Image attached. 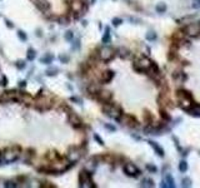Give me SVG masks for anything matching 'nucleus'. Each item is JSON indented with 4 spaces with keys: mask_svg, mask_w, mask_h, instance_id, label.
Returning a JSON list of instances; mask_svg holds the SVG:
<instances>
[{
    "mask_svg": "<svg viewBox=\"0 0 200 188\" xmlns=\"http://www.w3.org/2000/svg\"><path fill=\"white\" fill-rule=\"evenodd\" d=\"M71 100H73V102H76V103H81V99L80 98H78V97H71Z\"/></svg>",
    "mask_w": 200,
    "mask_h": 188,
    "instance_id": "nucleus-47",
    "label": "nucleus"
},
{
    "mask_svg": "<svg viewBox=\"0 0 200 188\" xmlns=\"http://www.w3.org/2000/svg\"><path fill=\"white\" fill-rule=\"evenodd\" d=\"M149 144L153 147V148H154V150L156 152V154H158L159 157H164V149H163L158 143H155L154 140H149Z\"/></svg>",
    "mask_w": 200,
    "mask_h": 188,
    "instance_id": "nucleus-17",
    "label": "nucleus"
},
{
    "mask_svg": "<svg viewBox=\"0 0 200 188\" xmlns=\"http://www.w3.org/2000/svg\"><path fill=\"white\" fill-rule=\"evenodd\" d=\"M59 59H60V62H61V63H66V62H69V56H68V55H64V54H61L60 56H59Z\"/></svg>",
    "mask_w": 200,
    "mask_h": 188,
    "instance_id": "nucleus-41",
    "label": "nucleus"
},
{
    "mask_svg": "<svg viewBox=\"0 0 200 188\" xmlns=\"http://www.w3.org/2000/svg\"><path fill=\"white\" fill-rule=\"evenodd\" d=\"M179 171L181 172V173H185V172L188 171V163H186V161H181L179 163Z\"/></svg>",
    "mask_w": 200,
    "mask_h": 188,
    "instance_id": "nucleus-28",
    "label": "nucleus"
},
{
    "mask_svg": "<svg viewBox=\"0 0 200 188\" xmlns=\"http://www.w3.org/2000/svg\"><path fill=\"white\" fill-rule=\"evenodd\" d=\"M4 187H8V188H16L18 187V183L16 182H13V181H8L4 183Z\"/></svg>",
    "mask_w": 200,
    "mask_h": 188,
    "instance_id": "nucleus-31",
    "label": "nucleus"
},
{
    "mask_svg": "<svg viewBox=\"0 0 200 188\" xmlns=\"http://www.w3.org/2000/svg\"><path fill=\"white\" fill-rule=\"evenodd\" d=\"M146 169H148L149 172H151V173H156V171H158V168H156L154 164H146Z\"/></svg>",
    "mask_w": 200,
    "mask_h": 188,
    "instance_id": "nucleus-36",
    "label": "nucleus"
},
{
    "mask_svg": "<svg viewBox=\"0 0 200 188\" xmlns=\"http://www.w3.org/2000/svg\"><path fill=\"white\" fill-rule=\"evenodd\" d=\"M79 186L81 188H93L95 184L93 183L91 173L89 171H80L79 173Z\"/></svg>",
    "mask_w": 200,
    "mask_h": 188,
    "instance_id": "nucleus-3",
    "label": "nucleus"
},
{
    "mask_svg": "<svg viewBox=\"0 0 200 188\" xmlns=\"http://www.w3.org/2000/svg\"><path fill=\"white\" fill-rule=\"evenodd\" d=\"M95 98L99 100V102H103V103H109L113 98V94L109 90H104V89H100L98 93L95 94Z\"/></svg>",
    "mask_w": 200,
    "mask_h": 188,
    "instance_id": "nucleus-12",
    "label": "nucleus"
},
{
    "mask_svg": "<svg viewBox=\"0 0 200 188\" xmlns=\"http://www.w3.org/2000/svg\"><path fill=\"white\" fill-rule=\"evenodd\" d=\"M140 186L141 187H154V182H153L151 179H149V178H145V179L141 182Z\"/></svg>",
    "mask_w": 200,
    "mask_h": 188,
    "instance_id": "nucleus-27",
    "label": "nucleus"
},
{
    "mask_svg": "<svg viewBox=\"0 0 200 188\" xmlns=\"http://www.w3.org/2000/svg\"><path fill=\"white\" fill-rule=\"evenodd\" d=\"M105 128H106V129H110L111 132L115 130V127H114V125H110V124H105Z\"/></svg>",
    "mask_w": 200,
    "mask_h": 188,
    "instance_id": "nucleus-46",
    "label": "nucleus"
},
{
    "mask_svg": "<svg viewBox=\"0 0 200 188\" xmlns=\"http://www.w3.org/2000/svg\"><path fill=\"white\" fill-rule=\"evenodd\" d=\"M18 36L20 38V39L23 40V42H26V39H28L26 34H25V33H24L23 30H19V31H18Z\"/></svg>",
    "mask_w": 200,
    "mask_h": 188,
    "instance_id": "nucleus-35",
    "label": "nucleus"
},
{
    "mask_svg": "<svg viewBox=\"0 0 200 188\" xmlns=\"http://www.w3.org/2000/svg\"><path fill=\"white\" fill-rule=\"evenodd\" d=\"M119 122H121L124 125L130 127V128L138 127V119L134 115H130V114H123L120 117V119H119Z\"/></svg>",
    "mask_w": 200,
    "mask_h": 188,
    "instance_id": "nucleus-10",
    "label": "nucleus"
},
{
    "mask_svg": "<svg viewBox=\"0 0 200 188\" xmlns=\"http://www.w3.org/2000/svg\"><path fill=\"white\" fill-rule=\"evenodd\" d=\"M96 164H98V163H96L95 161H94L93 158H90V161H88V163L85 164V168H86V171H89V172H93L94 169L96 168Z\"/></svg>",
    "mask_w": 200,
    "mask_h": 188,
    "instance_id": "nucleus-22",
    "label": "nucleus"
},
{
    "mask_svg": "<svg viewBox=\"0 0 200 188\" xmlns=\"http://www.w3.org/2000/svg\"><path fill=\"white\" fill-rule=\"evenodd\" d=\"M68 120H69V123L73 125V127H75V128H81V127H83V122H81V119L79 118V115H76L73 112L69 113Z\"/></svg>",
    "mask_w": 200,
    "mask_h": 188,
    "instance_id": "nucleus-13",
    "label": "nucleus"
},
{
    "mask_svg": "<svg viewBox=\"0 0 200 188\" xmlns=\"http://www.w3.org/2000/svg\"><path fill=\"white\" fill-rule=\"evenodd\" d=\"M150 65H151V60L146 56H143L134 63V69L138 71H148Z\"/></svg>",
    "mask_w": 200,
    "mask_h": 188,
    "instance_id": "nucleus-7",
    "label": "nucleus"
},
{
    "mask_svg": "<svg viewBox=\"0 0 200 188\" xmlns=\"http://www.w3.org/2000/svg\"><path fill=\"white\" fill-rule=\"evenodd\" d=\"M118 53H119V55H120L121 58H129V56L131 55L129 50H128L126 48H124V46H121V48H119V49H118Z\"/></svg>",
    "mask_w": 200,
    "mask_h": 188,
    "instance_id": "nucleus-23",
    "label": "nucleus"
},
{
    "mask_svg": "<svg viewBox=\"0 0 200 188\" xmlns=\"http://www.w3.org/2000/svg\"><path fill=\"white\" fill-rule=\"evenodd\" d=\"M164 182H165V184H166V187H171V188H174L175 187V183H174V178H173V175L171 174H165V178H164Z\"/></svg>",
    "mask_w": 200,
    "mask_h": 188,
    "instance_id": "nucleus-21",
    "label": "nucleus"
},
{
    "mask_svg": "<svg viewBox=\"0 0 200 188\" xmlns=\"http://www.w3.org/2000/svg\"><path fill=\"white\" fill-rule=\"evenodd\" d=\"M15 65H16L19 69H23V68L25 67V62H24V60H19V62L15 63Z\"/></svg>",
    "mask_w": 200,
    "mask_h": 188,
    "instance_id": "nucleus-40",
    "label": "nucleus"
},
{
    "mask_svg": "<svg viewBox=\"0 0 200 188\" xmlns=\"http://www.w3.org/2000/svg\"><path fill=\"white\" fill-rule=\"evenodd\" d=\"M5 23H6V25H8L9 28H13V24H11V21H10V20H6Z\"/></svg>",
    "mask_w": 200,
    "mask_h": 188,
    "instance_id": "nucleus-48",
    "label": "nucleus"
},
{
    "mask_svg": "<svg viewBox=\"0 0 200 188\" xmlns=\"http://www.w3.org/2000/svg\"><path fill=\"white\" fill-rule=\"evenodd\" d=\"M109 42H110V33H109V28H106L105 34H104V36H103V43L108 44Z\"/></svg>",
    "mask_w": 200,
    "mask_h": 188,
    "instance_id": "nucleus-29",
    "label": "nucleus"
},
{
    "mask_svg": "<svg viewBox=\"0 0 200 188\" xmlns=\"http://www.w3.org/2000/svg\"><path fill=\"white\" fill-rule=\"evenodd\" d=\"M103 112H104L108 117L115 119V120H119L120 117L123 115V109H121V107L119 104H110V102L104 103V105H103Z\"/></svg>",
    "mask_w": 200,
    "mask_h": 188,
    "instance_id": "nucleus-2",
    "label": "nucleus"
},
{
    "mask_svg": "<svg viewBox=\"0 0 200 188\" xmlns=\"http://www.w3.org/2000/svg\"><path fill=\"white\" fill-rule=\"evenodd\" d=\"M86 89H88V93L94 94V95H95V94L100 90V85H99L98 83H91V84H89V85H88Z\"/></svg>",
    "mask_w": 200,
    "mask_h": 188,
    "instance_id": "nucleus-18",
    "label": "nucleus"
},
{
    "mask_svg": "<svg viewBox=\"0 0 200 188\" xmlns=\"http://www.w3.org/2000/svg\"><path fill=\"white\" fill-rule=\"evenodd\" d=\"M81 152H80V149L79 148H76V147H70L68 150V153H66V159L70 163H76L79 159L81 158Z\"/></svg>",
    "mask_w": 200,
    "mask_h": 188,
    "instance_id": "nucleus-9",
    "label": "nucleus"
},
{
    "mask_svg": "<svg viewBox=\"0 0 200 188\" xmlns=\"http://www.w3.org/2000/svg\"><path fill=\"white\" fill-rule=\"evenodd\" d=\"M83 6H84V4L81 1H79V0H74V1L71 3V10H73L74 13L75 11H83Z\"/></svg>",
    "mask_w": 200,
    "mask_h": 188,
    "instance_id": "nucleus-19",
    "label": "nucleus"
},
{
    "mask_svg": "<svg viewBox=\"0 0 200 188\" xmlns=\"http://www.w3.org/2000/svg\"><path fill=\"white\" fill-rule=\"evenodd\" d=\"M113 78H114V71L113 70H105L101 75V81L103 83H109Z\"/></svg>",
    "mask_w": 200,
    "mask_h": 188,
    "instance_id": "nucleus-16",
    "label": "nucleus"
},
{
    "mask_svg": "<svg viewBox=\"0 0 200 188\" xmlns=\"http://www.w3.org/2000/svg\"><path fill=\"white\" fill-rule=\"evenodd\" d=\"M35 108L38 109V111H40V112H44V111H46V109L51 108V103H49L45 98H43V99H40V100H36Z\"/></svg>",
    "mask_w": 200,
    "mask_h": 188,
    "instance_id": "nucleus-14",
    "label": "nucleus"
},
{
    "mask_svg": "<svg viewBox=\"0 0 200 188\" xmlns=\"http://www.w3.org/2000/svg\"><path fill=\"white\" fill-rule=\"evenodd\" d=\"M94 139H95V140H98L100 146H104V140H103L101 138H100V137L98 136V134H95V136H94Z\"/></svg>",
    "mask_w": 200,
    "mask_h": 188,
    "instance_id": "nucleus-43",
    "label": "nucleus"
},
{
    "mask_svg": "<svg viewBox=\"0 0 200 188\" xmlns=\"http://www.w3.org/2000/svg\"><path fill=\"white\" fill-rule=\"evenodd\" d=\"M56 73H58V69H56V68H50V69L46 70V74L50 75V77H51V75H55Z\"/></svg>",
    "mask_w": 200,
    "mask_h": 188,
    "instance_id": "nucleus-37",
    "label": "nucleus"
},
{
    "mask_svg": "<svg viewBox=\"0 0 200 188\" xmlns=\"http://www.w3.org/2000/svg\"><path fill=\"white\" fill-rule=\"evenodd\" d=\"M155 9L158 13H165L166 11V4H165V3H159Z\"/></svg>",
    "mask_w": 200,
    "mask_h": 188,
    "instance_id": "nucleus-26",
    "label": "nucleus"
},
{
    "mask_svg": "<svg viewBox=\"0 0 200 188\" xmlns=\"http://www.w3.org/2000/svg\"><path fill=\"white\" fill-rule=\"evenodd\" d=\"M46 184H41V187L43 188H55L54 184H49V182H45Z\"/></svg>",
    "mask_w": 200,
    "mask_h": 188,
    "instance_id": "nucleus-45",
    "label": "nucleus"
},
{
    "mask_svg": "<svg viewBox=\"0 0 200 188\" xmlns=\"http://www.w3.org/2000/svg\"><path fill=\"white\" fill-rule=\"evenodd\" d=\"M10 102H21V93L16 90H9L0 95V103H10Z\"/></svg>",
    "mask_w": 200,
    "mask_h": 188,
    "instance_id": "nucleus-4",
    "label": "nucleus"
},
{
    "mask_svg": "<svg viewBox=\"0 0 200 188\" xmlns=\"http://www.w3.org/2000/svg\"><path fill=\"white\" fill-rule=\"evenodd\" d=\"M34 4H35V6L39 9L40 11L46 13L48 10H50V3L48 1V0H35Z\"/></svg>",
    "mask_w": 200,
    "mask_h": 188,
    "instance_id": "nucleus-15",
    "label": "nucleus"
},
{
    "mask_svg": "<svg viewBox=\"0 0 200 188\" xmlns=\"http://www.w3.org/2000/svg\"><path fill=\"white\" fill-rule=\"evenodd\" d=\"M176 95L179 98V107L184 111H189L191 107L195 104V102L193 100L191 93H189L188 90H178Z\"/></svg>",
    "mask_w": 200,
    "mask_h": 188,
    "instance_id": "nucleus-1",
    "label": "nucleus"
},
{
    "mask_svg": "<svg viewBox=\"0 0 200 188\" xmlns=\"http://www.w3.org/2000/svg\"><path fill=\"white\" fill-rule=\"evenodd\" d=\"M113 24H114L115 26L120 25V24H121V19H119V18H114V19H113Z\"/></svg>",
    "mask_w": 200,
    "mask_h": 188,
    "instance_id": "nucleus-44",
    "label": "nucleus"
},
{
    "mask_svg": "<svg viewBox=\"0 0 200 188\" xmlns=\"http://www.w3.org/2000/svg\"><path fill=\"white\" fill-rule=\"evenodd\" d=\"M144 118H145V122H146V124H151V120H153V117H151V114L148 112V111H145V114H144Z\"/></svg>",
    "mask_w": 200,
    "mask_h": 188,
    "instance_id": "nucleus-30",
    "label": "nucleus"
},
{
    "mask_svg": "<svg viewBox=\"0 0 200 188\" xmlns=\"http://www.w3.org/2000/svg\"><path fill=\"white\" fill-rule=\"evenodd\" d=\"M124 172H125V174L130 175V177H138V175L141 173V172L139 171V168H138L134 163H125Z\"/></svg>",
    "mask_w": 200,
    "mask_h": 188,
    "instance_id": "nucleus-11",
    "label": "nucleus"
},
{
    "mask_svg": "<svg viewBox=\"0 0 200 188\" xmlns=\"http://www.w3.org/2000/svg\"><path fill=\"white\" fill-rule=\"evenodd\" d=\"M191 186V181L189 178H184L183 179V187H190Z\"/></svg>",
    "mask_w": 200,
    "mask_h": 188,
    "instance_id": "nucleus-38",
    "label": "nucleus"
},
{
    "mask_svg": "<svg viewBox=\"0 0 200 188\" xmlns=\"http://www.w3.org/2000/svg\"><path fill=\"white\" fill-rule=\"evenodd\" d=\"M20 157V147L19 146H14L13 148H9L6 149L4 152V162H8V163H11V162H15L16 159Z\"/></svg>",
    "mask_w": 200,
    "mask_h": 188,
    "instance_id": "nucleus-5",
    "label": "nucleus"
},
{
    "mask_svg": "<svg viewBox=\"0 0 200 188\" xmlns=\"http://www.w3.org/2000/svg\"><path fill=\"white\" fill-rule=\"evenodd\" d=\"M188 113H189V114H191V115H194V117H200V105L195 103V104H194L191 108L188 111Z\"/></svg>",
    "mask_w": 200,
    "mask_h": 188,
    "instance_id": "nucleus-20",
    "label": "nucleus"
},
{
    "mask_svg": "<svg viewBox=\"0 0 200 188\" xmlns=\"http://www.w3.org/2000/svg\"><path fill=\"white\" fill-rule=\"evenodd\" d=\"M58 20H59V23H60L61 25H65V24H69V21H70V20H69V18L66 17V15H64V17H60V18H59L58 19Z\"/></svg>",
    "mask_w": 200,
    "mask_h": 188,
    "instance_id": "nucleus-32",
    "label": "nucleus"
},
{
    "mask_svg": "<svg viewBox=\"0 0 200 188\" xmlns=\"http://www.w3.org/2000/svg\"><path fill=\"white\" fill-rule=\"evenodd\" d=\"M183 33L190 38H196L200 35V23H193L186 25L183 29Z\"/></svg>",
    "mask_w": 200,
    "mask_h": 188,
    "instance_id": "nucleus-6",
    "label": "nucleus"
},
{
    "mask_svg": "<svg viewBox=\"0 0 200 188\" xmlns=\"http://www.w3.org/2000/svg\"><path fill=\"white\" fill-rule=\"evenodd\" d=\"M53 59H54V56L50 54V53H48V54L44 55L41 58V63H44V64H49V63H51Z\"/></svg>",
    "mask_w": 200,
    "mask_h": 188,
    "instance_id": "nucleus-24",
    "label": "nucleus"
},
{
    "mask_svg": "<svg viewBox=\"0 0 200 188\" xmlns=\"http://www.w3.org/2000/svg\"><path fill=\"white\" fill-rule=\"evenodd\" d=\"M191 6H193L194 9H199V8H200V0H194Z\"/></svg>",
    "mask_w": 200,
    "mask_h": 188,
    "instance_id": "nucleus-42",
    "label": "nucleus"
},
{
    "mask_svg": "<svg viewBox=\"0 0 200 188\" xmlns=\"http://www.w3.org/2000/svg\"><path fill=\"white\" fill-rule=\"evenodd\" d=\"M35 56H36L35 50L30 48L29 50H28V53H26V59H28V60H34V59H35Z\"/></svg>",
    "mask_w": 200,
    "mask_h": 188,
    "instance_id": "nucleus-25",
    "label": "nucleus"
},
{
    "mask_svg": "<svg viewBox=\"0 0 200 188\" xmlns=\"http://www.w3.org/2000/svg\"><path fill=\"white\" fill-rule=\"evenodd\" d=\"M25 84H26V81H24V80H23V81H20V84H19V85L23 88V87H25Z\"/></svg>",
    "mask_w": 200,
    "mask_h": 188,
    "instance_id": "nucleus-49",
    "label": "nucleus"
},
{
    "mask_svg": "<svg viewBox=\"0 0 200 188\" xmlns=\"http://www.w3.org/2000/svg\"><path fill=\"white\" fill-rule=\"evenodd\" d=\"M64 36H65V39H66V40H71V39H73V31H70V30L66 31Z\"/></svg>",
    "mask_w": 200,
    "mask_h": 188,
    "instance_id": "nucleus-39",
    "label": "nucleus"
},
{
    "mask_svg": "<svg viewBox=\"0 0 200 188\" xmlns=\"http://www.w3.org/2000/svg\"><path fill=\"white\" fill-rule=\"evenodd\" d=\"M160 115H161V118L164 119V120H170V115H169L164 109H161V111H160Z\"/></svg>",
    "mask_w": 200,
    "mask_h": 188,
    "instance_id": "nucleus-34",
    "label": "nucleus"
},
{
    "mask_svg": "<svg viewBox=\"0 0 200 188\" xmlns=\"http://www.w3.org/2000/svg\"><path fill=\"white\" fill-rule=\"evenodd\" d=\"M114 56H115V50L113 49L111 46H104V48H101L99 52V58L105 63H108V62H110L111 59H114Z\"/></svg>",
    "mask_w": 200,
    "mask_h": 188,
    "instance_id": "nucleus-8",
    "label": "nucleus"
},
{
    "mask_svg": "<svg viewBox=\"0 0 200 188\" xmlns=\"http://www.w3.org/2000/svg\"><path fill=\"white\" fill-rule=\"evenodd\" d=\"M146 39L148 40H155L156 39V33H154V31H148V33H146Z\"/></svg>",
    "mask_w": 200,
    "mask_h": 188,
    "instance_id": "nucleus-33",
    "label": "nucleus"
}]
</instances>
